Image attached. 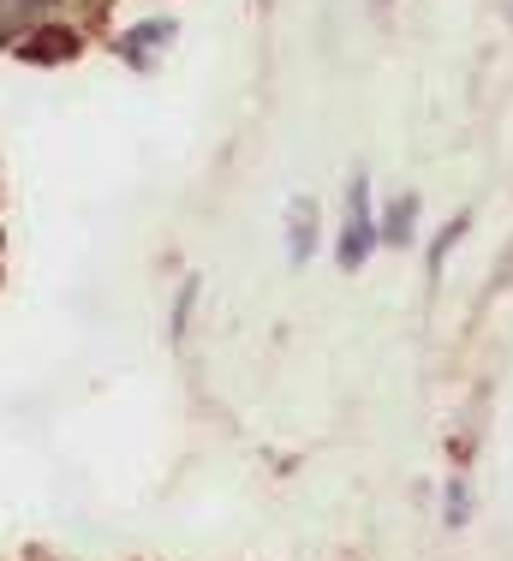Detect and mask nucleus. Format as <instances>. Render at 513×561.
<instances>
[{"label": "nucleus", "instance_id": "f257e3e1", "mask_svg": "<svg viewBox=\"0 0 513 561\" xmlns=\"http://www.w3.org/2000/svg\"><path fill=\"white\" fill-rule=\"evenodd\" d=\"M383 245L376 239V216H371V192H364V180H353V192H346V221H341V270H364L371 263V251Z\"/></svg>", "mask_w": 513, "mask_h": 561}, {"label": "nucleus", "instance_id": "f03ea898", "mask_svg": "<svg viewBox=\"0 0 513 561\" xmlns=\"http://www.w3.org/2000/svg\"><path fill=\"white\" fill-rule=\"evenodd\" d=\"M168 43H173V19H150V24H138V31H126V36H119V43H114V55L144 72V66H150V60H156Z\"/></svg>", "mask_w": 513, "mask_h": 561}, {"label": "nucleus", "instance_id": "7ed1b4c3", "mask_svg": "<svg viewBox=\"0 0 513 561\" xmlns=\"http://www.w3.org/2000/svg\"><path fill=\"white\" fill-rule=\"evenodd\" d=\"M66 0H0V43H19L36 24H48Z\"/></svg>", "mask_w": 513, "mask_h": 561}, {"label": "nucleus", "instance_id": "20e7f679", "mask_svg": "<svg viewBox=\"0 0 513 561\" xmlns=\"http://www.w3.org/2000/svg\"><path fill=\"white\" fill-rule=\"evenodd\" d=\"M19 48L24 60H36V66H48V60H72L78 55V31H60V24H36L31 36H19Z\"/></svg>", "mask_w": 513, "mask_h": 561}, {"label": "nucleus", "instance_id": "39448f33", "mask_svg": "<svg viewBox=\"0 0 513 561\" xmlns=\"http://www.w3.org/2000/svg\"><path fill=\"white\" fill-rule=\"evenodd\" d=\"M376 239H383V245H412V239H418V197H412V192L395 197V204L383 209V221H376Z\"/></svg>", "mask_w": 513, "mask_h": 561}, {"label": "nucleus", "instance_id": "423d86ee", "mask_svg": "<svg viewBox=\"0 0 513 561\" xmlns=\"http://www.w3.org/2000/svg\"><path fill=\"white\" fill-rule=\"evenodd\" d=\"M310 251H317V204H305V197H299V204L287 209V257L305 263Z\"/></svg>", "mask_w": 513, "mask_h": 561}, {"label": "nucleus", "instance_id": "0eeeda50", "mask_svg": "<svg viewBox=\"0 0 513 561\" xmlns=\"http://www.w3.org/2000/svg\"><path fill=\"white\" fill-rule=\"evenodd\" d=\"M460 233H466V216L454 221V227H442V239H436V245H430V275L442 270V257H448V245H454V239H460Z\"/></svg>", "mask_w": 513, "mask_h": 561}, {"label": "nucleus", "instance_id": "6e6552de", "mask_svg": "<svg viewBox=\"0 0 513 561\" xmlns=\"http://www.w3.org/2000/svg\"><path fill=\"white\" fill-rule=\"evenodd\" d=\"M466 507H471V496H466V484H460V478H454V484H448V519H454V526L466 519Z\"/></svg>", "mask_w": 513, "mask_h": 561}, {"label": "nucleus", "instance_id": "1a4fd4ad", "mask_svg": "<svg viewBox=\"0 0 513 561\" xmlns=\"http://www.w3.org/2000/svg\"><path fill=\"white\" fill-rule=\"evenodd\" d=\"M495 287H513V245L495 257Z\"/></svg>", "mask_w": 513, "mask_h": 561}, {"label": "nucleus", "instance_id": "9d476101", "mask_svg": "<svg viewBox=\"0 0 513 561\" xmlns=\"http://www.w3.org/2000/svg\"><path fill=\"white\" fill-rule=\"evenodd\" d=\"M376 7H383V0H376Z\"/></svg>", "mask_w": 513, "mask_h": 561}]
</instances>
